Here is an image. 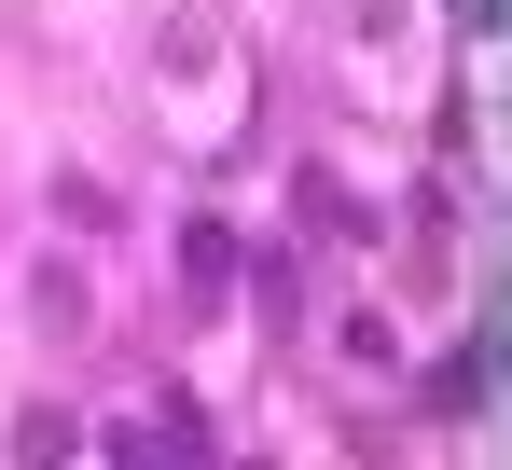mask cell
<instances>
[{
    "instance_id": "cell-1",
    "label": "cell",
    "mask_w": 512,
    "mask_h": 470,
    "mask_svg": "<svg viewBox=\"0 0 512 470\" xmlns=\"http://www.w3.org/2000/svg\"><path fill=\"white\" fill-rule=\"evenodd\" d=\"M28 305H42V332H84V277H70V263H42V277H28Z\"/></svg>"
}]
</instances>
